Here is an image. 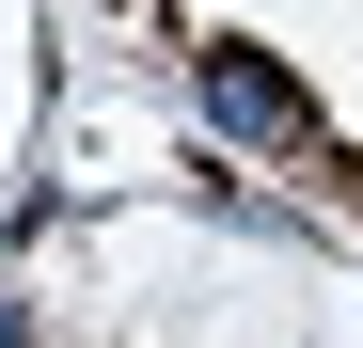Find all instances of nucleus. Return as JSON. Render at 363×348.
<instances>
[{"label": "nucleus", "mask_w": 363, "mask_h": 348, "mask_svg": "<svg viewBox=\"0 0 363 348\" xmlns=\"http://www.w3.org/2000/svg\"><path fill=\"white\" fill-rule=\"evenodd\" d=\"M206 111H221L237 143H300V127H316V95H300L269 48H206Z\"/></svg>", "instance_id": "1"}]
</instances>
